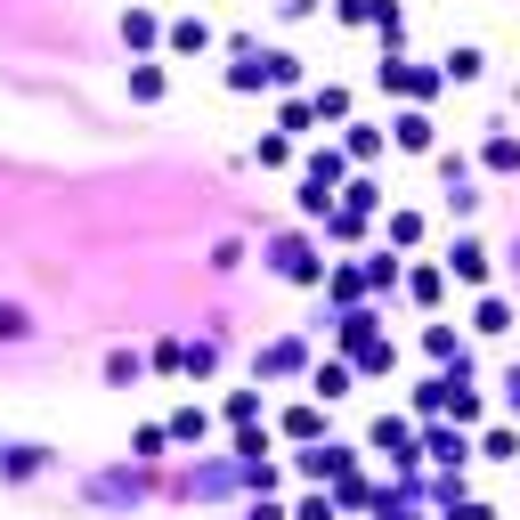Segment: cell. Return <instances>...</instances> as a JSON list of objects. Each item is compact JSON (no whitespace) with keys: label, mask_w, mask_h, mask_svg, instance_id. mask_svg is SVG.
<instances>
[{"label":"cell","mask_w":520,"mask_h":520,"mask_svg":"<svg viewBox=\"0 0 520 520\" xmlns=\"http://www.w3.org/2000/svg\"><path fill=\"white\" fill-rule=\"evenodd\" d=\"M480 65H488L480 49H447V65H439V74H447V82H480Z\"/></svg>","instance_id":"9c48e42d"},{"label":"cell","mask_w":520,"mask_h":520,"mask_svg":"<svg viewBox=\"0 0 520 520\" xmlns=\"http://www.w3.org/2000/svg\"><path fill=\"white\" fill-rule=\"evenodd\" d=\"M488 163L496 171H520V139H488Z\"/></svg>","instance_id":"e0dca14e"},{"label":"cell","mask_w":520,"mask_h":520,"mask_svg":"<svg viewBox=\"0 0 520 520\" xmlns=\"http://www.w3.org/2000/svg\"><path fill=\"white\" fill-rule=\"evenodd\" d=\"M309 106H317V122H342V114H350V90H317Z\"/></svg>","instance_id":"5bb4252c"},{"label":"cell","mask_w":520,"mask_h":520,"mask_svg":"<svg viewBox=\"0 0 520 520\" xmlns=\"http://www.w3.org/2000/svg\"><path fill=\"white\" fill-rule=\"evenodd\" d=\"M455 520H496V512H488V504H472V496H464V504H455Z\"/></svg>","instance_id":"ffe728a7"},{"label":"cell","mask_w":520,"mask_h":520,"mask_svg":"<svg viewBox=\"0 0 520 520\" xmlns=\"http://www.w3.org/2000/svg\"><path fill=\"white\" fill-rule=\"evenodd\" d=\"M171 439H204V407H179L171 415Z\"/></svg>","instance_id":"2e32d148"},{"label":"cell","mask_w":520,"mask_h":520,"mask_svg":"<svg viewBox=\"0 0 520 520\" xmlns=\"http://www.w3.org/2000/svg\"><path fill=\"white\" fill-rule=\"evenodd\" d=\"M293 520H334V496H301V512Z\"/></svg>","instance_id":"ac0fdd59"},{"label":"cell","mask_w":520,"mask_h":520,"mask_svg":"<svg viewBox=\"0 0 520 520\" xmlns=\"http://www.w3.org/2000/svg\"><path fill=\"white\" fill-rule=\"evenodd\" d=\"M382 82H399L407 98H431V90H439L447 74H423V65H399V57H390V65H382Z\"/></svg>","instance_id":"7a4b0ae2"},{"label":"cell","mask_w":520,"mask_h":520,"mask_svg":"<svg viewBox=\"0 0 520 520\" xmlns=\"http://www.w3.org/2000/svg\"><path fill=\"white\" fill-rule=\"evenodd\" d=\"M277 277H293V285H317L325 269H317V252H309V244H277Z\"/></svg>","instance_id":"6da1fadb"},{"label":"cell","mask_w":520,"mask_h":520,"mask_svg":"<svg viewBox=\"0 0 520 520\" xmlns=\"http://www.w3.org/2000/svg\"><path fill=\"white\" fill-rule=\"evenodd\" d=\"M472 334H512V309H504V301H480V309H472Z\"/></svg>","instance_id":"30bf717a"},{"label":"cell","mask_w":520,"mask_h":520,"mask_svg":"<svg viewBox=\"0 0 520 520\" xmlns=\"http://www.w3.org/2000/svg\"><path fill=\"white\" fill-rule=\"evenodd\" d=\"M25 334V309H0V342H17Z\"/></svg>","instance_id":"d6986e66"},{"label":"cell","mask_w":520,"mask_h":520,"mask_svg":"<svg viewBox=\"0 0 520 520\" xmlns=\"http://www.w3.org/2000/svg\"><path fill=\"white\" fill-rule=\"evenodd\" d=\"M301 472H309V480H334L342 455H334V447H301Z\"/></svg>","instance_id":"7c38bea8"},{"label":"cell","mask_w":520,"mask_h":520,"mask_svg":"<svg viewBox=\"0 0 520 520\" xmlns=\"http://www.w3.org/2000/svg\"><path fill=\"white\" fill-rule=\"evenodd\" d=\"M399 147H407V155H423V147H431V114H423V106H407V114H399Z\"/></svg>","instance_id":"52a82bcc"},{"label":"cell","mask_w":520,"mask_h":520,"mask_svg":"<svg viewBox=\"0 0 520 520\" xmlns=\"http://www.w3.org/2000/svg\"><path fill=\"white\" fill-rule=\"evenodd\" d=\"M431 464H439V472H464V464H472L464 431H431Z\"/></svg>","instance_id":"3957f363"},{"label":"cell","mask_w":520,"mask_h":520,"mask_svg":"<svg viewBox=\"0 0 520 520\" xmlns=\"http://www.w3.org/2000/svg\"><path fill=\"white\" fill-rule=\"evenodd\" d=\"M171 49H179V57H204V49H212V25H204V17H179V25H171Z\"/></svg>","instance_id":"5b68a950"},{"label":"cell","mask_w":520,"mask_h":520,"mask_svg":"<svg viewBox=\"0 0 520 520\" xmlns=\"http://www.w3.org/2000/svg\"><path fill=\"white\" fill-rule=\"evenodd\" d=\"M480 455H488V464H512L520 439H512V431H488V439H480Z\"/></svg>","instance_id":"9a60e30c"},{"label":"cell","mask_w":520,"mask_h":520,"mask_svg":"<svg viewBox=\"0 0 520 520\" xmlns=\"http://www.w3.org/2000/svg\"><path fill=\"white\" fill-rule=\"evenodd\" d=\"M374 447L390 455V464H407V455H415V431H407V423H390V415H382V423H374Z\"/></svg>","instance_id":"277c9868"},{"label":"cell","mask_w":520,"mask_h":520,"mask_svg":"<svg viewBox=\"0 0 520 520\" xmlns=\"http://www.w3.org/2000/svg\"><path fill=\"white\" fill-rule=\"evenodd\" d=\"M309 390H317V399H350V366H342V358H325V366L309 374Z\"/></svg>","instance_id":"8992f818"},{"label":"cell","mask_w":520,"mask_h":520,"mask_svg":"<svg viewBox=\"0 0 520 520\" xmlns=\"http://www.w3.org/2000/svg\"><path fill=\"white\" fill-rule=\"evenodd\" d=\"M447 269L464 277V285H480V277H488V252H480V244H455V252H447Z\"/></svg>","instance_id":"ba28073f"},{"label":"cell","mask_w":520,"mask_h":520,"mask_svg":"<svg viewBox=\"0 0 520 520\" xmlns=\"http://www.w3.org/2000/svg\"><path fill=\"white\" fill-rule=\"evenodd\" d=\"M374 147H382V130H374V122H350V139H342V155H358V163H374Z\"/></svg>","instance_id":"8fae6325"},{"label":"cell","mask_w":520,"mask_h":520,"mask_svg":"<svg viewBox=\"0 0 520 520\" xmlns=\"http://www.w3.org/2000/svg\"><path fill=\"white\" fill-rule=\"evenodd\" d=\"M130 98L155 106V98H163V65H139V74H130Z\"/></svg>","instance_id":"4fadbf2b"}]
</instances>
